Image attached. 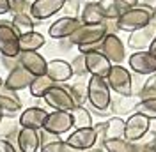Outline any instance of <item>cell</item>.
Returning a JSON list of instances; mask_svg holds the SVG:
<instances>
[{
    "mask_svg": "<svg viewBox=\"0 0 156 152\" xmlns=\"http://www.w3.org/2000/svg\"><path fill=\"white\" fill-rule=\"evenodd\" d=\"M87 99L98 113H107L112 105V95L105 78L90 76L87 81Z\"/></svg>",
    "mask_w": 156,
    "mask_h": 152,
    "instance_id": "1",
    "label": "cell"
},
{
    "mask_svg": "<svg viewBox=\"0 0 156 152\" xmlns=\"http://www.w3.org/2000/svg\"><path fill=\"white\" fill-rule=\"evenodd\" d=\"M154 16L153 9L149 5H136L133 9L126 11L121 14V18L115 21L117 29L122 30V32H135L138 29H144L151 23V19Z\"/></svg>",
    "mask_w": 156,
    "mask_h": 152,
    "instance_id": "2",
    "label": "cell"
},
{
    "mask_svg": "<svg viewBox=\"0 0 156 152\" xmlns=\"http://www.w3.org/2000/svg\"><path fill=\"white\" fill-rule=\"evenodd\" d=\"M107 34L108 29L105 23H101V25H82L69 37V43L76 44V46H87V44H94V43L103 41Z\"/></svg>",
    "mask_w": 156,
    "mask_h": 152,
    "instance_id": "3",
    "label": "cell"
},
{
    "mask_svg": "<svg viewBox=\"0 0 156 152\" xmlns=\"http://www.w3.org/2000/svg\"><path fill=\"white\" fill-rule=\"evenodd\" d=\"M107 80L110 90H114L121 97H129L131 95V74L126 67L122 66H112Z\"/></svg>",
    "mask_w": 156,
    "mask_h": 152,
    "instance_id": "4",
    "label": "cell"
},
{
    "mask_svg": "<svg viewBox=\"0 0 156 152\" xmlns=\"http://www.w3.org/2000/svg\"><path fill=\"white\" fill-rule=\"evenodd\" d=\"M44 101H46V105L50 108H53L55 112H68L71 113L75 108H76V103H75V99L71 97L68 88H64V87H58L55 85L53 88H50L48 92L44 94L43 97Z\"/></svg>",
    "mask_w": 156,
    "mask_h": 152,
    "instance_id": "5",
    "label": "cell"
},
{
    "mask_svg": "<svg viewBox=\"0 0 156 152\" xmlns=\"http://www.w3.org/2000/svg\"><path fill=\"white\" fill-rule=\"evenodd\" d=\"M0 53L2 57L20 55V36L12 29L11 21H0Z\"/></svg>",
    "mask_w": 156,
    "mask_h": 152,
    "instance_id": "6",
    "label": "cell"
},
{
    "mask_svg": "<svg viewBox=\"0 0 156 152\" xmlns=\"http://www.w3.org/2000/svg\"><path fill=\"white\" fill-rule=\"evenodd\" d=\"M151 127V120L142 117L138 113H133L128 117V120L124 122V140L129 143H136L140 138H144L146 133Z\"/></svg>",
    "mask_w": 156,
    "mask_h": 152,
    "instance_id": "7",
    "label": "cell"
},
{
    "mask_svg": "<svg viewBox=\"0 0 156 152\" xmlns=\"http://www.w3.org/2000/svg\"><path fill=\"white\" fill-rule=\"evenodd\" d=\"M101 53L110 60L112 66H121L126 58V50L122 41L115 34H107L103 43H101Z\"/></svg>",
    "mask_w": 156,
    "mask_h": 152,
    "instance_id": "8",
    "label": "cell"
},
{
    "mask_svg": "<svg viewBox=\"0 0 156 152\" xmlns=\"http://www.w3.org/2000/svg\"><path fill=\"white\" fill-rule=\"evenodd\" d=\"M18 60H20V67H23L25 71H29L34 78L46 74L48 62L37 51H20Z\"/></svg>",
    "mask_w": 156,
    "mask_h": 152,
    "instance_id": "9",
    "label": "cell"
},
{
    "mask_svg": "<svg viewBox=\"0 0 156 152\" xmlns=\"http://www.w3.org/2000/svg\"><path fill=\"white\" fill-rule=\"evenodd\" d=\"M82 25H83V23H82L80 18L64 16V18H58L57 21H53V23L50 25L48 34H50V37H53V39H66V37L69 39Z\"/></svg>",
    "mask_w": 156,
    "mask_h": 152,
    "instance_id": "10",
    "label": "cell"
},
{
    "mask_svg": "<svg viewBox=\"0 0 156 152\" xmlns=\"http://www.w3.org/2000/svg\"><path fill=\"white\" fill-rule=\"evenodd\" d=\"M48 112L39 108V106H30L27 110H23L20 115V127L21 129H34V131H41L44 127Z\"/></svg>",
    "mask_w": 156,
    "mask_h": 152,
    "instance_id": "11",
    "label": "cell"
},
{
    "mask_svg": "<svg viewBox=\"0 0 156 152\" xmlns=\"http://www.w3.org/2000/svg\"><path fill=\"white\" fill-rule=\"evenodd\" d=\"M73 127V119H71V113L68 112H51L46 117V122H44V131L51 134H60L68 133L69 129Z\"/></svg>",
    "mask_w": 156,
    "mask_h": 152,
    "instance_id": "12",
    "label": "cell"
},
{
    "mask_svg": "<svg viewBox=\"0 0 156 152\" xmlns=\"http://www.w3.org/2000/svg\"><path fill=\"white\" fill-rule=\"evenodd\" d=\"M129 69L140 76L154 74L156 73V57L151 55L149 51H138L129 57Z\"/></svg>",
    "mask_w": 156,
    "mask_h": 152,
    "instance_id": "13",
    "label": "cell"
},
{
    "mask_svg": "<svg viewBox=\"0 0 156 152\" xmlns=\"http://www.w3.org/2000/svg\"><path fill=\"white\" fill-rule=\"evenodd\" d=\"M64 0H34L30 5V16L32 19H48L53 14H57L58 11L64 7Z\"/></svg>",
    "mask_w": 156,
    "mask_h": 152,
    "instance_id": "14",
    "label": "cell"
},
{
    "mask_svg": "<svg viewBox=\"0 0 156 152\" xmlns=\"http://www.w3.org/2000/svg\"><path fill=\"white\" fill-rule=\"evenodd\" d=\"M96 142H98V136H96L94 127H89V129H75V131L66 138V143L71 145L73 149L80 150V152L92 149V147L96 145Z\"/></svg>",
    "mask_w": 156,
    "mask_h": 152,
    "instance_id": "15",
    "label": "cell"
},
{
    "mask_svg": "<svg viewBox=\"0 0 156 152\" xmlns=\"http://www.w3.org/2000/svg\"><path fill=\"white\" fill-rule=\"evenodd\" d=\"M85 67L87 73H90V76H98V78H107L112 64L101 51H92V53H85Z\"/></svg>",
    "mask_w": 156,
    "mask_h": 152,
    "instance_id": "16",
    "label": "cell"
},
{
    "mask_svg": "<svg viewBox=\"0 0 156 152\" xmlns=\"http://www.w3.org/2000/svg\"><path fill=\"white\" fill-rule=\"evenodd\" d=\"M156 37L154 34V25H147L144 29H138L135 32L129 34V39H128V46L133 48V50H138V51H149V46L153 43V39Z\"/></svg>",
    "mask_w": 156,
    "mask_h": 152,
    "instance_id": "17",
    "label": "cell"
},
{
    "mask_svg": "<svg viewBox=\"0 0 156 152\" xmlns=\"http://www.w3.org/2000/svg\"><path fill=\"white\" fill-rule=\"evenodd\" d=\"M32 80H34V76L30 74L29 71H25L23 67H16L5 78L4 88L5 90H11V92H18V90H23V88H29L30 83H32Z\"/></svg>",
    "mask_w": 156,
    "mask_h": 152,
    "instance_id": "18",
    "label": "cell"
},
{
    "mask_svg": "<svg viewBox=\"0 0 156 152\" xmlns=\"http://www.w3.org/2000/svg\"><path fill=\"white\" fill-rule=\"evenodd\" d=\"M46 76H50L55 83H62V81H68L69 78L73 76V69L71 64L62 60V58H55V60H50L48 67H46Z\"/></svg>",
    "mask_w": 156,
    "mask_h": 152,
    "instance_id": "19",
    "label": "cell"
},
{
    "mask_svg": "<svg viewBox=\"0 0 156 152\" xmlns=\"http://www.w3.org/2000/svg\"><path fill=\"white\" fill-rule=\"evenodd\" d=\"M20 152H37L41 149V136L39 131L34 129H20L16 134Z\"/></svg>",
    "mask_w": 156,
    "mask_h": 152,
    "instance_id": "20",
    "label": "cell"
},
{
    "mask_svg": "<svg viewBox=\"0 0 156 152\" xmlns=\"http://www.w3.org/2000/svg\"><path fill=\"white\" fill-rule=\"evenodd\" d=\"M124 138V120L119 117H112L110 120L103 122V133H101V140L108 142V140H121Z\"/></svg>",
    "mask_w": 156,
    "mask_h": 152,
    "instance_id": "21",
    "label": "cell"
},
{
    "mask_svg": "<svg viewBox=\"0 0 156 152\" xmlns=\"http://www.w3.org/2000/svg\"><path fill=\"white\" fill-rule=\"evenodd\" d=\"M0 110L4 117H12L21 110V101L16 92H11V90L0 92Z\"/></svg>",
    "mask_w": 156,
    "mask_h": 152,
    "instance_id": "22",
    "label": "cell"
},
{
    "mask_svg": "<svg viewBox=\"0 0 156 152\" xmlns=\"http://www.w3.org/2000/svg\"><path fill=\"white\" fill-rule=\"evenodd\" d=\"M82 23L83 25H101L105 23V16L101 12V7L98 2H89L82 9Z\"/></svg>",
    "mask_w": 156,
    "mask_h": 152,
    "instance_id": "23",
    "label": "cell"
},
{
    "mask_svg": "<svg viewBox=\"0 0 156 152\" xmlns=\"http://www.w3.org/2000/svg\"><path fill=\"white\" fill-rule=\"evenodd\" d=\"M44 43H46L44 36L32 30L29 34L20 36V51H37L39 48L44 46Z\"/></svg>",
    "mask_w": 156,
    "mask_h": 152,
    "instance_id": "24",
    "label": "cell"
},
{
    "mask_svg": "<svg viewBox=\"0 0 156 152\" xmlns=\"http://www.w3.org/2000/svg\"><path fill=\"white\" fill-rule=\"evenodd\" d=\"M57 85L50 76L43 74V76H36L34 80H32V83H30L29 90H30V95L32 97H44V94L48 92L50 88H53V87Z\"/></svg>",
    "mask_w": 156,
    "mask_h": 152,
    "instance_id": "25",
    "label": "cell"
},
{
    "mask_svg": "<svg viewBox=\"0 0 156 152\" xmlns=\"http://www.w3.org/2000/svg\"><path fill=\"white\" fill-rule=\"evenodd\" d=\"M11 25L18 32V36H23V34H29V32L34 30V19H32V16L29 12H20V14L12 16Z\"/></svg>",
    "mask_w": 156,
    "mask_h": 152,
    "instance_id": "26",
    "label": "cell"
},
{
    "mask_svg": "<svg viewBox=\"0 0 156 152\" xmlns=\"http://www.w3.org/2000/svg\"><path fill=\"white\" fill-rule=\"evenodd\" d=\"M71 119H73V127H76V129L92 127V117L89 113V110H85L83 106H76L71 112Z\"/></svg>",
    "mask_w": 156,
    "mask_h": 152,
    "instance_id": "27",
    "label": "cell"
},
{
    "mask_svg": "<svg viewBox=\"0 0 156 152\" xmlns=\"http://www.w3.org/2000/svg\"><path fill=\"white\" fill-rule=\"evenodd\" d=\"M103 149L107 152H136L135 143L126 142L124 138L121 140H108V142H103Z\"/></svg>",
    "mask_w": 156,
    "mask_h": 152,
    "instance_id": "28",
    "label": "cell"
},
{
    "mask_svg": "<svg viewBox=\"0 0 156 152\" xmlns=\"http://www.w3.org/2000/svg\"><path fill=\"white\" fill-rule=\"evenodd\" d=\"M98 4H99V7H101V12H103L105 19H115L117 21V19L121 18L122 11L117 5L115 0H101V2H98Z\"/></svg>",
    "mask_w": 156,
    "mask_h": 152,
    "instance_id": "29",
    "label": "cell"
},
{
    "mask_svg": "<svg viewBox=\"0 0 156 152\" xmlns=\"http://www.w3.org/2000/svg\"><path fill=\"white\" fill-rule=\"evenodd\" d=\"M135 110L138 115L153 120V119H156V99H142L135 106Z\"/></svg>",
    "mask_w": 156,
    "mask_h": 152,
    "instance_id": "30",
    "label": "cell"
},
{
    "mask_svg": "<svg viewBox=\"0 0 156 152\" xmlns=\"http://www.w3.org/2000/svg\"><path fill=\"white\" fill-rule=\"evenodd\" d=\"M69 94L75 99L76 106H83L85 99H87V83H75L73 87H69Z\"/></svg>",
    "mask_w": 156,
    "mask_h": 152,
    "instance_id": "31",
    "label": "cell"
},
{
    "mask_svg": "<svg viewBox=\"0 0 156 152\" xmlns=\"http://www.w3.org/2000/svg\"><path fill=\"white\" fill-rule=\"evenodd\" d=\"M140 97L142 99H156V73L149 76V80L144 83V88L140 92Z\"/></svg>",
    "mask_w": 156,
    "mask_h": 152,
    "instance_id": "32",
    "label": "cell"
},
{
    "mask_svg": "<svg viewBox=\"0 0 156 152\" xmlns=\"http://www.w3.org/2000/svg\"><path fill=\"white\" fill-rule=\"evenodd\" d=\"M41 152H80L76 149H73L71 145H68L66 142H53L50 143V145H44V147H41Z\"/></svg>",
    "mask_w": 156,
    "mask_h": 152,
    "instance_id": "33",
    "label": "cell"
},
{
    "mask_svg": "<svg viewBox=\"0 0 156 152\" xmlns=\"http://www.w3.org/2000/svg\"><path fill=\"white\" fill-rule=\"evenodd\" d=\"M71 64V69H73V74H78V76H83L87 74V67H85V57L80 53L78 57L73 58V62H69Z\"/></svg>",
    "mask_w": 156,
    "mask_h": 152,
    "instance_id": "34",
    "label": "cell"
},
{
    "mask_svg": "<svg viewBox=\"0 0 156 152\" xmlns=\"http://www.w3.org/2000/svg\"><path fill=\"white\" fill-rule=\"evenodd\" d=\"M39 136H41V147L50 145V143H53V142H60V138H58L57 134L46 133L44 129H41V131H39Z\"/></svg>",
    "mask_w": 156,
    "mask_h": 152,
    "instance_id": "35",
    "label": "cell"
},
{
    "mask_svg": "<svg viewBox=\"0 0 156 152\" xmlns=\"http://www.w3.org/2000/svg\"><path fill=\"white\" fill-rule=\"evenodd\" d=\"M2 64H4L5 69H9V73H11L12 69L20 67V60H18V57H2Z\"/></svg>",
    "mask_w": 156,
    "mask_h": 152,
    "instance_id": "36",
    "label": "cell"
},
{
    "mask_svg": "<svg viewBox=\"0 0 156 152\" xmlns=\"http://www.w3.org/2000/svg\"><path fill=\"white\" fill-rule=\"evenodd\" d=\"M62 9H66V12H68L69 18H76V12H78V0H73V2H66Z\"/></svg>",
    "mask_w": 156,
    "mask_h": 152,
    "instance_id": "37",
    "label": "cell"
},
{
    "mask_svg": "<svg viewBox=\"0 0 156 152\" xmlns=\"http://www.w3.org/2000/svg\"><path fill=\"white\" fill-rule=\"evenodd\" d=\"M115 2H117V5L121 7L122 12H126V11L136 7V4H138V0H115Z\"/></svg>",
    "mask_w": 156,
    "mask_h": 152,
    "instance_id": "38",
    "label": "cell"
},
{
    "mask_svg": "<svg viewBox=\"0 0 156 152\" xmlns=\"http://www.w3.org/2000/svg\"><path fill=\"white\" fill-rule=\"evenodd\" d=\"M0 152H20V149H16L9 140H0Z\"/></svg>",
    "mask_w": 156,
    "mask_h": 152,
    "instance_id": "39",
    "label": "cell"
},
{
    "mask_svg": "<svg viewBox=\"0 0 156 152\" xmlns=\"http://www.w3.org/2000/svg\"><path fill=\"white\" fill-rule=\"evenodd\" d=\"M135 149L136 152H156L154 147L151 145V143H144V145H140V143H135Z\"/></svg>",
    "mask_w": 156,
    "mask_h": 152,
    "instance_id": "40",
    "label": "cell"
},
{
    "mask_svg": "<svg viewBox=\"0 0 156 152\" xmlns=\"http://www.w3.org/2000/svg\"><path fill=\"white\" fill-rule=\"evenodd\" d=\"M11 11V2L9 0H0V14H5Z\"/></svg>",
    "mask_w": 156,
    "mask_h": 152,
    "instance_id": "41",
    "label": "cell"
},
{
    "mask_svg": "<svg viewBox=\"0 0 156 152\" xmlns=\"http://www.w3.org/2000/svg\"><path fill=\"white\" fill-rule=\"evenodd\" d=\"M149 53L156 57V37L153 39V43H151V46H149Z\"/></svg>",
    "mask_w": 156,
    "mask_h": 152,
    "instance_id": "42",
    "label": "cell"
},
{
    "mask_svg": "<svg viewBox=\"0 0 156 152\" xmlns=\"http://www.w3.org/2000/svg\"><path fill=\"white\" fill-rule=\"evenodd\" d=\"M83 152H107V150H105V149H94V147H92V149H89V150H83Z\"/></svg>",
    "mask_w": 156,
    "mask_h": 152,
    "instance_id": "43",
    "label": "cell"
},
{
    "mask_svg": "<svg viewBox=\"0 0 156 152\" xmlns=\"http://www.w3.org/2000/svg\"><path fill=\"white\" fill-rule=\"evenodd\" d=\"M2 120H4V115H2V110H0V124H2Z\"/></svg>",
    "mask_w": 156,
    "mask_h": 152,
    "instance_id": "44",
    "label": "cell"
},
{
    "mask_svg": "<svg viewBox=\"0 0 156 152\" xmlns=\"http://www.w3.org/2000/svg\"><path fill=\"white\" fill-rule=\"evenodd\" d=\"M2 87H4V80H2V78H0V88H2Z\"/></svg>",
    "mask_w": 156,
    "mask_h": 152,
    "instance_id": "45",
    "label": "cell"
},
{
    "mask_svg": "<svg viewBox=\"0 0 156 152\" xmlns=\"http://www.w3.org/2000/svg\"><path fill=\"white\" fill-rule=\"evenodd\" d=\"M153 12H154V16H153V18L156 19V7H154V9H153Z\"/></svg>",
    "mask_w": 156,
    "mask_h": 152,
    "instance_id": "46",
    "label": "cell"
},
{
    "mask_svg": "<svg viewBox=\"0 0 156 152\" xmlns=\"http://www.w3.org/2000/svg\"><path fill=\"white\" fill-rule=\"evenodd\" d=\"M64 2H73V0H64Z\"/></svg>",
    "mask_w": 156,
    "mask_h": 152,
    "instance_id": "47",
    "label": "cell"
}]
</instances>
